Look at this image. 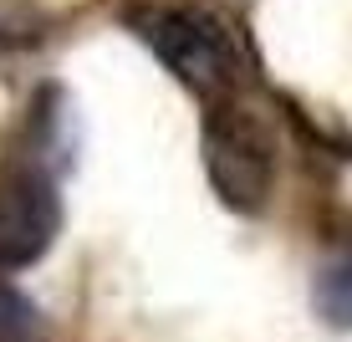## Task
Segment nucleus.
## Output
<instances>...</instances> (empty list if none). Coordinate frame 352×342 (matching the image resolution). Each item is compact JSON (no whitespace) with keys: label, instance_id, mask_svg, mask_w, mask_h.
Returning a JSON list of instances; mask_svg holds the SVG:
<instances>
[{"label":"nucleus","instance_id":"obj_1","mask_svg":"<svg viewBox=\"0 0 352 342\" xmlns=\"http://www.w3.org/2000/svg\"><path fill=\"white\" fill-rule=\"evenodd\" d=\"M133 31L148 41V52L164 62V72H174L199 97H220L240 72L235 36L204 6H143L133 16Z\"/></svg>","mask_w":352,"mask_h":342},{"label":"nucleus","instance_id":"obj_2","mask_svg":"<svg viewBox=\"0 0 352 342\" xmlns=\"http://www.w3.org/2000/svg\"><path fill=\"white\" fill-rule=\"evenodd\" d=\"M204 169L214 194L235 215H261L276 184V153L265 123L240 103H220L204 118Z\"/></svg>","mask_w":352,"mask_h":342},{"label":"nucleus","instance_id":"obj_3","mask_svg":"<svg viewBox=\"0 0 352 342\" xmlns=\"http://www.w3.org/2000/svg\"><path fill=\"white\" fill-rule=\"evenodd\" d=\"M62 230V194L56 179L36 158H10L0 169V266L21 271L52 250Z\"/></svg>","mask_w":352,"mask_h":342},{"label":"nucleus","instance_id":"obj_4","mask_svg":"<svg viewBox=\"0 0 352 342\" xmlns=\"http://www.w3.org/2000/svg\"><path fill=\"white\" fill-rule=\"evenodd\" d=\"M311 301H317L322 322L352 327V220L327 240L317 261V281H311Z\"/></svg>","mask_w":352,"mask_h":342},{"label":"nucleus","instance_id":"obj_5","mask_svg":"<svg viewBox=\"0 0 352 342\" xmlns=\"http://www.w3.org/2000/svg\"><path fill=\"white\" fill-rule=\"evenodd\" d=\"M36 332V307L21 291L0 286V342H31Z\"/></svg>","mask_w":352,"mask_h":342}]
</instances>
